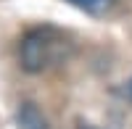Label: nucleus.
Listing matches in <instances>:
<instances>
[{
	"instance_id": "f257e3e1",
	"label": "nucleus",
	"mask_w": 132,
	"mask_h": 129,
	"mask_svg": "<svg viewBox=\"0 0 132 129\" xmlns=\"http://www.w3.org/2000/svg\"><path fill=\"white\" fill-rule=\"evenodd\" d=\"M63 48L61 34L53 29H35L24 37L19 48V61L27 71H42L48 69L53 61H58V53Z\"/></svg>"
},
{
	"instance_id": "7ed1b4c3",
	"label": "nucleus",
	"mask_w": 132,
	"mask_h": 129,
	"mask_svg": "<svg viewBox=\"0 0 132 129\" xmlns=\"http://www.w3.org/2000/svg\"><path fill=\"white\" fill-rule=\"evenodd\" d=\"M71 5L87 11V13H103V11L111 5V0H69Z\"/></svg>"
},
{
	"instance_id": "f03ea898",
	"label": "nucleus",
	"mask_w": 132,
	"mask_h": 129,
	"mask_svg": "<svg viewBox=\"0 0 132 129\" xmlns=\"http://www.w3.org/2000/svg\"><path fill=\"white\" fill-rule=\"evenodd\" d=\"M19 126L21 129H45V119L40 116V111L32 103H24L19 111Z\"/></svg>"
},
{
	"instance_id": "20e7f679",
	"label": "nucleus",
	"mask_w": 132,
	"mask_h": 129,
	"mask_svg": "<svg viewBox=\"0 0 132 129\" xmlns=\"http://www.w3.org/2000/svg\"><path fill=\"white\" fill-rule=\"evenodd\" d=\"M129 95H132V82H129Z\"/></svg>"
}]
</instances>
